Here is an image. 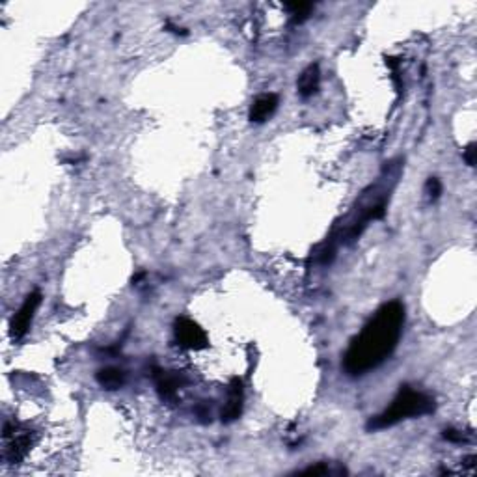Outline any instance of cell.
<instances>
[{"label": "cell", "mask_w": 477, "mask_h": 477, "mask_svg": "<svg viewBox=\"0 0 477 477\" xmlns=\"http://www.w3.org/2000/svg\"><path fill=\"white\" fill-rule=\"evenodd\" d=\"M403 325L404 306L399 300L382 306L349 345L343 356L345 371L351 377H360L377 369L395 351Z\"/></svg>", "instance_id": "cell-1"}, {"label": "cell", "mask_w": 477, "mask_h": 477, "mask_svg": "<svg viewBox=\"0 0 477 477\" xmlns=\"http://www.w3.org/2000/svg\"><path fill=\"white\" fill-rule=\"evenodd\" d=\"M437 408L435 399L429 398L427 393L416 391L404 386L398 393V398L391 401V404L386 408L382 414L371 417L367 429L369 431H380V429H388L393 425L401 424L403 419H411V417H421L427 414H432Z\"/></svg>", "instance_id": "cell-2"}, {"label": "cell", "mask_w": 477, "mask_h": 477, "mask_svg": "<svg viewBox=\"0 0 477 477\" xmlns=\"http://www.w3.org/2000/svg\"><path fill=\"white\" fill-rule=\"evenodd\" d=\"M173 334H175V341L188 351H201V349H207V345H209L204 328H199L198 323H194L186 317H179L175 321Z\"/></svg>", "instance_id": "cell-3"}, {"label": "cell", "mask_w": 477, "mask_h": 477, "mask_svg": "<svg viewBox=\"0 0 477 477\" xmlns=\"http://www.w3.org/2000/svg\"><path fill=\"white\" fill-rule=\"evenodd\" d=\"M41 304V293L32 291L25 298V302L21 304L19 312L15 313L12 323H10V332H12V338L21 339L27 336L28 328L32 325V319L38 312V308Z\"/></svg>", "instance_id": "cell-4"}, {"label": "cell", "mask_w": 477, "mask_h": 477, "mask_svg": "<svg viewBox=\"0 0 477 477\" xmlns=\"http://www.w3.org/2000/svg\"><path fill=\"white\" fill-rule=\"evenodd\" d=\"M243 401H245L243 382L238 378H233L230 382V391H228V403L222 408V421H225V424L235 421L243 412Z\"/></svg>", "instance_id": "cell-5"}, {"label": "cell", "mask_w": 477, "mask_h": 477, "mask_svg": "<svg viewBox=\"0 0 477 477\" xmlns=\"http://www.w3.org/2000/svg\"><path fill=\"white\" fill-rule=\"evenodd\" d=\"M276 108H278V95H274V93H261V95H258L254 99L248 118L254 123H263V121L271 118L272 114L276 112Z\"/></svg>", "instance_id": "cell-6"}, {"label": "cell", "mask_w": 477, "mask_h": 477, "mask_svg": "<svg viewBox=\"0 0 477 477\" xmlns=\"http://www.w3.org/2000/svg\"><path fill=\"white\" fill-rule=\"evenodd\" d=\"M183 382H185V378L175 371H160V369H157V373H155V384H157V390H159L162 398L175 395V391L183 386Z\"/></svg>", "instance_id": "cell-7"}, {"label": "cell", "mask_w": 477, "mask_h": 477, "mask_svg": "<svg viewBox=\"0 0 477 477\" xmlns=\"http://www.w3.org/2000/svg\"><path fill=\"white\" fill-rule=\"evenodd\" d=\"M319 84H321V71H319L317 64H313V66L306 67L302 75L298 77V93L302 97H312L313 93H317Z\"/></svg>", "instance_id": "cell-8"}, {"label": "cell", "mask_w": 477, "mask_h": 477, "mask_svg": "<svg viewBox=\"0 0 477 477\" xmlns=\"http://www.w3.org/2000/svg\"><path fill=\"white\" fill-rule=\"evenodd\" d=\"M95 378H97L101 388H105V390H118L125 384V373L118 367H105V369L97 371Z\"/></svg>", "instance_id": "cell-9"}, {"label": "cell", "mask_w": 477, "mask_h": 477, "mask_svg": "<svg viewBox=\"0 0 477 477\" xmlns=\"http://www.w3.org/2000/svg\"><path fill=\"white\" fill-rule=\"evenodd\" d=\"M285 8L291 12L293 23H302L308 19V15L312 14L313 4H310V2H289V4H285Z\"/></svg>", "instance_id": "cell-10"}, {"label": "cell", "mask_w": 477, "mask_h": 477, "mask_svg": "<svg viewBox=\"0 0 477 477\" xmlns=\"http://www.w3.org/2000/svg\"><path fill=\"white\" fill-rule=\"evenodd\" d=\"M425 194H427V198L431 199V201L440 198V194H442V183H440V179L437 178L429 179V181H427V185H425Z\"/></svg>", "instance_id": "cell-11"}, {"label": "cell", "mask_w": 477, "mask_h": 477, "mask_svg": "<svg viewBox=\"0 0 477 477\" xmlns=\"http://www.w3.org/2000/svg\"><path fill=\"white\" fill-rule=\"evenodd\" d=\"M444 438L445 440H450V442H455V444H466V442L470 440V438L466 437L464 432L455 431V429H445Z\"/></svg>", "instance_id": "cell-12"}, {"label": "cell", "mask_w": 477, "mask_h": 477, "mask_svg": "<svg viewBox=\"0 0 477 477\" xmlns=\"http://www.w3.org/2000/svg\"><path fill=\"white\" fill-rule=\"evenodd\" d=\"M300 474H310V476H326V474H332V470L328 468V466H325V464H319V466H310V468H306V470H302Z\"/></svg>", "instance_id": "cell-13"}, {"label": "cell", "mask_w": 477, "mask_h": 477, "mask_svg": "<svg viewBox=\"0 0 477 477\" xmlns=\"http://www.w3.org/2000/svg\"><path fill=\"white\" fill-rule=\"evenodd\" d=\"M464 160H466V164L468 166L476 164V144H474V142L468 144L466 149H464Z\"/></svg>", "instance_id": "cell-14"}]
</instances>
